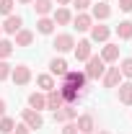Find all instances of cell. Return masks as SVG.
Listing matches in <instances>:
<instances>
[{
    "label": "cell",
    "instance_id": "15",
    "mask_svg": "<svg viewBox=\"0 0 132 134\" xmlns=\"http://www.w3.org/2000/svg\"><path fill=\"white\" fill-rule=\"evenodd\" d=\"M60 106H65V100H62V93H60V88H54V90H49V93H47V108L57 111Z\"/></svg>",
    "mask_w": 132,
    "mask_h": 134
},
{
    "label": "cell",
    "instance_id": "12",
    "mask_svg": "<svg viewBox=\"0 0 132 134\" xmlns=\"http://www.w3.org/2000/svg\"><path fill=\"white\" fill-rule=\"evenodd\" d=\"M119 83H122V72H119V67H109V70L104 72V88H116Z\"/></svg>",
    "mask_w": 132,
    "mask_h": 134
},
{
    "label": "cell",
    "instance_id": "33",
    "mask_svg": "<svg viewBox=\"0 0 132 134\" xmlns=\"http://www.w3.org/2000/svg\"><path fill=\"white\" fill-rule=\"evenodd\" d=\"M119 10H124V13H132V0H119Z\"/></svg>",
    "mask_w": 132,
    "mask_h": 134
},
{
    "label": "cell",
    "instance_id": "19",
    "mask_svg": "<svg viewBox=\"0 0 132 134\" xmlns=\"http://www.w3.org/2000/svg\"><path fill=\"white\" fill-rule=\"evenodd\" d=\"M29 108H34V111L47 108V96H44V93H31V96H29Z\"/></svg>",
    "mask_w": 132,
    "mask_h": 134
},
{
    "label": "cell",
    "instance_id": "38",
    "mask_svg": "<svg viewBox=\"0 0 132 134\" xmlns=\"http://www.w3.org/2000/svg\"><path fill=\"white\" fill-rule=\"evenodd\" d=\"M99 134H109V132H99Z\"/></svg>",
    "mask_w": 132,
    "mask_h": 134
},
{
    "label": "cell",
    "instance_id": "22",
    "mask_svg": "<svg viewBox=\"0 0 132 134\" xmlns=\"http://www.w3.org/2000/svg\"><path fill=\"white\" fill-rule=\"evenodd\" d=\"M116 36H119L122 41L132 39V21H119V26H116Z\"/></svg>",
    "mask_w": 132,
    "mask_h": 134
},
{
    "label": "cell",
    "instance_id": "10",
    "mask_svg": "<svg viewBox=\"0 0 132 134\" xmlns=\"http://www.w3.org/2000/svg\"><path fill=\"white\" fill-rule=\"evenodd\" d=\"M75 126H78V134H91L96 129V119L91 116V114H83V116H78Z\"/></svg>",
    "mask_w": 132,
    "mask_h": 134
},
{
    "label": "cell",
    "instance_id": "26",
    "mask_svg": "<svg viewBox=\"0 0 132 134\" xmlns=\"http://www.w3.org/2000/svg\"><path fill=\"white\" fill-rule=\"evenodd\" d=\"M13 129H16V119L0 116V134H13Z\"/></svg>",
    "mask_w": 132,
    "mask_h": 134
},
{
    "label": "cell",
    "instance_id": "30",
    "mask_svg": "<svg viewBox=\"0 0 132 134\" xmlns=\"http://www.w3.org/2000/svg\"><path fill=\"white\" fill-rule=\"evenodd\" d=\"M11 70H13V65H8L5 59H0V83L11 77Z\"/></svg>",
    "mask_w": 132,
    "mask_h": 134
},
{
    "label": "cell",
    "instance_id": "16",
    "mask_svg": "<svg viewBox=\"0 0 132 134\" xmlns=\"http://www.w3.org/2000/svg\"><path fill=\"white\" fill-rule=\"evenodd\" d=\"M99 57L104 62H116V59H119V47H116V44H104V49H101Z\"/></svg>",
    "mask_w": 132,
    "mask_h": 134
},
{
    "label": "cell",
    "instance_id": "11",
    "mask_svg": "<svg viewBox=\"0 0 132 134\" xmlns=\"http://www.w3.org/2000/svg\"><path fill=\"white\" fill-rule=\"evenodd\" d=\"M23 29V18L21 16H5V21H3V31L5 34H16V31H21Z\"/></svg>",
    "mask_w": 132,
    "mask_h": 134
},
{
    "label": "cell",
    "instance_id": "8",
    "mask_svg": "<svg viewBox=\"0 0 132 134\" xmlns=\"http://www.w3.org/2000/svg\"><path fill=\"white\" fill-rule=\"evenodd\" d=\"M109 36H111V29H109V26H104V23H96V26H91V41L106 44V41H109Z\"/></svg>",
    "mask_w": 132,
    "mask_h": 134
},
{
    "label": "cell",
    "instance_id": "2",
    "mask_svg": "<svg viewBox=\"0 0 132 134\" xmlns=\"http://www.w3.org/2000/svg\"><path fill=\"white\" fill-rule=\"evenodd\" d=\"M52 119H54V124L75 121V119H78V111H75V106H73V103H65V106H60L57 111H52Z\"/></svg>",
    "mask_w": 132,
    "mask_h": 134
},
{
    "label": "cell",
    "instance_id": "25",
    "mask_svg": "<svg viewBox=\"0 0 132 134\" xmlns=\"http://www.w3.org/2000/svg\"><path fill=\"white\" fill-rule=\"evenodd\" d=\"M60 93H62V100H65V103H75V100L80 98V93H78L75 88H70V85H62Z\"/></svg>",
    "mask_w": 132,
    "mask_h": 134
},
{
    "label": "cell",
    "instance_id": "39",
    "mask_svg": "<svg viewBox=\"0 0 132 134\" xmlns=\"http://www.w3.org/2000/svg\"><path fill=\"white\" fill-rule=\"evenodd\" d=\"M0 34H3V26H0Z\"/></svg>",
    "mask_w": 132,
    "mask_h": 134
},
{
    "label": "cell",
    "instance_id": "14",
    "mask_svg": "<svg viewBox=\"0 0 132 134\" xmlns=\"http://www.w3.org/2000/svg\"><path fill=\"white\" fill-rule=\"evenodd\" d=\"M73 23H75L78 31H91L93 18H91V13H78V16H73Z\"/></svg>",
    "mask_w": 132,
    "mask_h": 134
},
{
    "label": "cell",
    "instance_id": "7",
    "mask_svg": "<svg viewBox=\"0 0 132 134\" xmlns=\"http://www.w3.org/2000/svg\"><path fill=\"white\" fill-rule=\"evenodd\" d=\"M109 16H111V5H109V3L101 0V3H93V5H91V18H93V21H106Z\"/></svg>",
    "mask_w": 132,
    "mask_h": 134
},
{
    "label": "cell",
    "instance_id": "32",
    "mask_svg": "<svg viewBox=\"0 0 132 134\" xmlns=\"http://www.w3.org/2000/svg\"><path fill=\"white\" fill-rule=\"evenodd\" d=\"M62 134H78V126H75V121H65V129Z\"/></svg>",
    "mask_w": 132,
    "mask_h": 134
},
{
    "label": "cell",
    "instance_id": "23",
    "mask_svg": "<svg viewBox=\"0 0 132 134\" xmlns=\"http://www.w3.org/2000/svg\"><path fill=\"white\" fill-rule=\"evenodd\" d=\"M34 10H36V16H49L52 13V0H34Z\"/></svg>",
    "mask_w": 132,
    "mask_h": 134
},
{
    "label": "cell",
    "instance_id": "27",
    "mask_svg": "<svg viewBox=\"0 0 132 134\" xmlns=\"http://www.w3.org/2000/svg\"><path fill=\"white\" fill-rule=\"evenodd\" d=\"M13 54V41H8V39H0V59H8Z\"/></svg>",
    "mask_w": 132,
    "mask_h": 134
},
{
    "label": "cell",
    "instance_id": "24",
    "mask_svg": "<svg viewBox=\"0 0 132 134\" xmlns=\"http://www.w3.org/2000/svg\"><path fill=\"white\" fill-rule=\"evenodd\" d=\"M119 103H124V106H132V83L119 85Z\"/></svg>",
    "mask_w": 132,
    "mask_h": 134
},
{
    "label": "cell",
    "instance_id": "29",
    "mask_svg": "<svg viewBox=\"0 0 132 134\" xmlns=\"http://www.w3.org/2000/svg\"><path fill=\"white\" fill-rule=\"evenodd\" d=\"M13 5H16V0H0V16H11Z\"/></svg>",
    "mask_w": 132,
    "mask_h": 134
},
{
    "label": "cell",
    "instance_id": "4",
    "mask_svg": "<svg viewBox=\"0 0 132 134\" xmlns=\"http://www.w3.org/2000/svg\"><path fill=\"white\" fill-rule=\"evenodd\" d=\"M21 119H23V124H26L31 132L44 126V119H42V114H39V111H34V108H23V111H21Z\"/></svg>",
    "mask_w": 132,
    "mask_h": 134
},
{
    "label": "cell",
    "instance_id": "6",
    "mask_svg": "<svg viewBox=\"0 0 132 134\" xmlns=\"http://www.w3.org/2000/svg\"><path fill=\"white\" fill-rule=\"evenodd\" d=\"M52 47L60 52V54H65V52H70L73 47H75V39H73V34H57Z\"/></svg>",
    "mask_w": 132,
    "mask_h": 134
},
{
    "label": "cell",
    "instance_id": "13",
    "mask_svg": "<svg viewBox=\"0 0 132 134\" xmlns=\"http://www.w3.org/2000/svg\"><path fill=\"white\" fill-rule=\"evenodd\" d=\"M52 21H54V26H67V23H73V13L67 10L65 5H60V8L54 10V16H52Z\"/></svg>",
    "mask_w": 132,
    "mask_h": 134
},
{
    "label": "cell",
    "instance_id": "18",
    "mask_svg": "<svg viewBox=\"0 0 132 134\" xmlns=\"http://www.w3.org/2000/svg\"><path fill=\"white\" fill-rule=\"evenodd\" d=\"M13 36H16V47H31V41H34V31H29V29H21Z\"/></svg>",
    "mask_w": 132,
    "mask_h": 134
},
{
    "label": "cell",
    "instance_id": "3",
    "mask_svg": "<svg viewBox=\"0 0 132 134\" xmlns=\"http://www.w3.org/2000/svg\"><path fill=\"white\" fill-rule=\"evenodd\" d=\"M85 72H75V70H67L65 77H62V85H70V88H75L78 93H83V88H85Z\"/></svg>",
    "mask_w": 132,
    "mask_h": 134
},
{
    "label": "cell",
    "instance_id": "34",
    "mask_svg": "<svg viewBox=\"0 0 132 134\" xmlns=\"http://www.w3.org/2000/svg\"><path fill=\"white\" fill-rule=\"evenodd\" d=\"M13 134H31V129H29L26 124H16V129H13Z\"/></svg>",
    "mask_w": 132,
    "mask_h": 134
},
{
    "label": "cell",
    "instance_id": "40",
    "mask_svg": "<svg viewBox=\"0 0 132 134\" xmlns=\"http://www.w3.org/2000/svg\"><path fill=\"white\" fill-rule=\"evenodd\" d=\"M104 3H109V0H104Z\"/></svg>",
    "mask_w": 132,
    "mask_h": 134
},
{
    "label": "cell",
    "instance_id": "21",
    "mask_svg": "<svg viewBox=\"0 0 132 134\" xmlns=\"http://www.w3.org/2000/svg\"><path fill=\"white\" fill-rule=\"evenodd\" d=\"M36 85L42 88V90H54L57 88V83H54V75H36Z\"/></svg>",
    "mask_w": 132,
    "mask_h": 134
},
{
    "label": "cell",
    "instance_id": "1",
    "mask_svg": "<svg viewBox=\"0 0 132 134\" xmlns=\"http://www.w3.org/2000/svg\"><path fill=\"white\" fill-rule=\"evenodd\" d=\"M104 72H106V62L101 57H96V54H91L85 59V77L88 80H99V77H104Z\"/></svg>",
    "mask_w": 132,
    "mask_h": 134
},
{
    "label": "cell",
    "instance_id": "20",
    "mask_svg": "<svg viewBox=\"0 0 132 134\" xmlns=\"http://www.w3.org/2000/svg\"><path fill=\"white\" fill-rule=\"evenodd\" d=\"M36 31L44 34V36H49V34L54 31V21H52V18H47V16H42L39 21H36Z\"/></svg>",
    "mask_w": 132,
    "mask_h": 134
},
{
    "label": "cell",
    "instance_id": "35",
    "mask_svg": "<svg viewBox=\"0 0 132 134\" xmlns=\"http://www.w3.org/2000/svg\"><path fill=\"white\" fill-rule=\"evenodd\" d=\"M5 108H8V103H5V98H0V116H5Z\"/></svg>",
    "mask_w": 132,
    "mask_h": 134
},
{
    "label": "cell",
    "instance_id": "17",
    "mask_svg": "<svg viewBox=\"0 0 132 134\" xmlns=\"http://www.w3.org/2000/svg\"><path fill=\"white\" fill-rule=\"evenodd\" d=\"M49 72L52 75H57V77H65V72H67V62L62 59V57H54L49 62Z\"/></svg>",
    "mask_w": 132,
    "mask_h": 134
},
{
    "label": "cell",
    "instance_id": "9",
    "mask_svg": "<svg viewBox=\"0 0 132 134\" xmlns=\"http://www.w3.org/2000/svg\"><path fill=\"white\" fill-rule=\"evenodd\" d=\"M73 52H75V59L78 62H85L91 54H93V47H91V39H83V41H78L75 47H73Z\"/></svg>",
    "mask_w": 132,
    "mask_h": 134
},
{
    "label": "cell",
    "instance_id": "31",
    "mask_svg": "<svg viewBox=\"0 0 132 134\" xmlns=\"http://www.w3.org/2000/svg\"><path fill=\"white\" fill-rule=\"evenodd\" d=\"M73 3H75V8H78V10H85V8H91V5H93V0H73Z\"/></svg>",
    "mask_w": 132,
    "mask_h": 134
},
{
    "label": "cell",
    "instance_id": "5",
    "mask_svg": "<svg viewBox=\"0 0 132 134\" xmlns=\"http://www.w3.org/2000/svg\"><path fill=\"white\" fill-rule=\"evenodd\" d=\"M11 77H13V83H16V85L31 83V67H29V65H16L13 70H11Z\"/></svg>",
    "mask_w": 132,
    "mask_h": 134
},
{
    "label": "cell",
    "instance_id": "37",
    "mask_svg": "<svg viewBox=\"0 0 132 134\" xmlns=\"http://www.w3.org/2000/svg\"><path fill=\"white\" fill-rule=\"evenodd\" d=\"M18 3H34V0H18Z\"/></svg>",
    "mask_w": 132,
    "mask_h": 134
},
{
    "label": "cell",
    "instance_id": "36",
    "mask_svg": "<svg viewBox=\"0 0 132 134\" xmlns=\"http://www.w3.org/2000/svg\"><path fill=\"white\" fill-rule=\"evenodd\" d=\"M57 5H67V3H73V0H54Z\"/></svg>",
    "mask_w": 132,
    "mask_h": 134
},
{
    "label": "cell",
    "instance_id": "28",
    "mask_svg": "<svg viewBox=\"0 0 132 134\" xmlns=\"http://www.w3.org/2000/svg\"><path fill=\"white\" fill-rule=\"evenodd\" d=\"M119 72H122V77H130V80H132V57L122 59V67H119Z\"/></svg>",
    "mask_w": 132,
    "mask_h": 134
}]
</instances>
